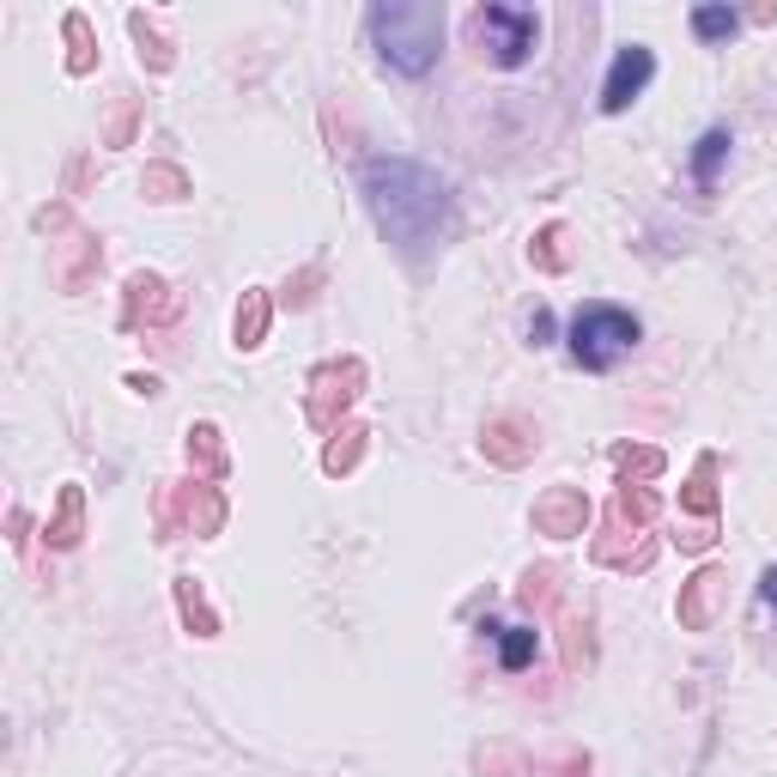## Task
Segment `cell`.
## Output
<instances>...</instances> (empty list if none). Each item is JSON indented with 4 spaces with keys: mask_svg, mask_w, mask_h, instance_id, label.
<instances>
[{
    "mask_svg": "<svg viewBox=\"0 0 777 777\" xmlns=\"http://www.w3.org/2000/svg\"><path fill=\"white\" fill-rule=\"evenodd\" d=\"M365 201L371 213H377L383 238L395 243L401 255H432L437 243L450 238V225H456V206H450V189L437 171H425V164L413 159H371L365 164Z\"/></svg>",
    "mask_w": 777,
    "mask_h": 777,
    "instance_id": "6da1fadb",
    "label": "cell"
},
{
    "mask_svg": "<svg viewBox=\"0 0 777 777\" xmlns=\"http://www.w3.org/2000/svg\"><path fill=\"white\" fill-rule=\"evenodd\" d=\"M365 24L377 56L407 80H420L444 49V7H432V0H383V7L365 12Z\"/></svg>",
    "mask_w": 777,
    "mask_h": 777,
    "instance_id": "7a4b0ae2",
    "label": "cell"
},
{
    "mask_svg": "<svg viewBox=\"0 0 777 777\" xmlns=\"http://www.w3.org/2000/svg\"><path fill=\"white\" fill-rule=\"evenodd\" d=\"M565 341H572V359L583 371H607L638 346V316L619 310V304H583L572 316V334H565Z\"/></svg>",
    "mask_w": 777,
    "mask_h": 777,
    "instance_id": "3957f363",
    "label": "cell"
},
{
    "mask_svg": "<svg viewBox=\"0 0 777 777\" xmlns=\"http://www.w3.org/2000/svg\"><path fill=\"white\" fill-rule=\"evenodd\" d=\"M468 31L481 43V56H492V68H523L541 43V19L528 7H481Z\"/></svg>",
    "mask_w": 777,
    "mask_h": 777,
    "instance_id": "277c9868",
    "label": "cell"
},
{
    "mask_svg": "<svg viewBox=\"0 0 777 777\" xmlns=\"http://www.w3.org/2000/svg\"><path fill=\"white\" fill-rule=\"evenodd\" d=\"M359 383H365V365H359V359H334V365H322L316 377H310V425L341 432V413L353 407Z\"/></svg>",
    "mask_w": 777,
    "mask_h": 777,
    "instance_id": "5b68a950",
    "label": "cell"
},
{
    "mask_svg": "<svg viewBox=\"0 0 777 777\" xmlns=\"http://www.w3.org/2000/svg\"><path fill=\"white\" fill-rule=\"evenodd\" d=\"M650 73H656V56H650L644 43H626V49L614 56V73H607V85H602V110L619 115L632 98L644 92V85H650Z\"/></svg>",
    "mask_w": 777,
    "mask_h": 777,
    "instance_id": "8992f818",
    "label": "cell"
},
{
    "mask_svg": "<svg viewBox=\"0 0 777 777\" xmlns=\"http://www.w3.org/2000/svg\"><path fill=\"white\" fill-rule=\"evenodd\" d=\"M583 523H589V498H583L577 486H553L547 498L535 504V528H541V535H553V541L583 535Z\"/></svg>",
    "mask_w": 777,
    "mask_h": 777,
    "instance_id": "52a82bcc",
    "label": "cell"
},
{
    "mask_svg": "<svg viewBox=\"0 0 777 777\" xmlns=\"http://www.w3.org/2000/svg\"><path fill=\"white\" fill-rule=\"evenodd\" d=\"M481 444H486L492 462H504V468H516V462L535 456V432H528V420H492Z\"/></svg>",
    "mask_w": 777,
    "mask_h": 777,
    "instance_id": "ba28073f",
    "label": "cell"
},
{
    "mask_svg": "<svg viewBox=\"0 0 777 777\" xmlns=\"http://www.w3.org/2000/svg\"><path fill=\"white\" fill-rule=\"evenodd\" d=\"M171 316H176V297L164 280H152V274L128 280V322H171Z\"/></svg>",
    "mask_w": 777,
    "mask_h": 777,
    "instance_id": "9c48e42d",
    "label": "cell"
},
{
    "mask_svg": "<svg viewBox=\"0 0 777 777\" xmlns=\"http://www.w3.org/2000/svg\"><path fill=\"white\" fill-rule=\"evenodd\" d=\"M717 595H723V572H698L693 583H686V595H680V626H693V632H705L710 619H717Z\"/></svg>",
    "mask_w": 777,
    "mask_h": 777,
    "instance_id": "30bf717a",
    "label": "cell"
},
{
    "mask_svg": "<svg viewBox=\"0 0 777 777\" xmlns=\"http://www.w3.org/2000/svg\"><path fill=\"white\" fill-rule=\"evenodd\" d=\"M80 511H85L80 486H68L56 504V523H49V547H80Z\"/></svg>",
    "mask_w": 777,
    "mask_h": 777,
    "instance_id": "8fae6325",
    "label": "cell"
},
{
    "mask_svg": "<svg viewBox=\"0 0 777 777\" xmlns=\"http://www.w3.org/2000/svg\"><path fill=\"white\" fill-rule=\"evenodd\" d=\"M365 425H341L334 432V444H329V456H322V468L329 474H346V468H359V456H365Z\"/></svg>",
    "mask_w": 777,
    "mask_h": 777,
    "instance_id": "7c38bea8",
    "label": "cell"
},
{
    "mask_svg": "<svg viewBox=\"0 0 777 777\" xmlns=\"http://www.w3.org/2000/svg\"><path fill=\"white\" fill-rule=\"evenodd\" d=\"M189 462L201 474H225V444H219V425H194V432H189Z\"/></svg>",
    "mask_w": 777,
    "mask_h": 777,
    "instance_id": "4fadbf2b",
    "label": "cell"
},
{
    "mask_svg": "<svg viewBox=\"0 0 777 777\" xmlns=\"http://www.w3.org/2000/svg\"><path fill=\"white\" fill-rule=\"evenodd\" d=\"M693 31L705 37V43H729V37L741 31V12H735V7H698L693 12Z\"/></svg>",
    "mask_w": 777,
    "mask_h": 777,
    "instance_id": "5bb4252c",
    "label": "cell"
},
{
    "mask_svg": "<svg viewBox=\"0 0 777 777\" xmlns=\"http://www.w3.org/2000/svg\"><path fill=\"white\" fill-rule=\"evenodd\" d=\"M225 523V504H219L213 486H189V528L194 535H213V528Z\"/></svg>",
    "mask_w": 777,
    "mask_h": 777,
    "instance_id": "9a60e30c",
    "label": "cell"
},
{
    "mask_svg": "<svg viewBox=\"0 0 777 777\" xmlns=\"http://www.w3.org/2000/svg\"><path fill=\"white\" fill-rule=\"evenodd\" d=\"M710 474H717V462L705 456V462L693 468V481H686V492H680V498H686V511H698L705 523L717 516V486H710Z\"/></svg>",
    "mask_w": 777,
    "mask_h": 777,
    "instance_id": "2e32d148",
    "label": "cell"
},
{
    "mask_svg": "<svg viewBox=\"0 0 777 777\" xmlns=\"http://www.w3.org/2000/svg\"><path fill=\"white\" fill-rule=\"evenodd\" d=\"M262 334H268V297L262 292H243V304H238V346H262Z\"/></svg>",
    "mask_w": 777,
    "mask_h": 777,
    "instance_id": "e0dca14e",
    "label": "cell"
},
{
    "mask_svg": "<svg viewBox=\"0 0 777 777\" xmlns=\"http://www.w3.org/2000/svg\"><path fill=\"white\" fill-rule=\"evenodd\" d=\"M723 159H729V128H710V134L698 140V152H693V176L710 189V176H717Z\"/></svg>",
    "mask_w": 777,
    "mask_h": 777,
    "instance_id": "ac0fdd59",
    "label": "cell"
},
{
    "mask_svg": "<svg viewBox=\"0 0 777 777\" xmlns=\"http://www.w3.org/2000/svg\"><path fill=\"white\" fill-rule=\"evenodd\" d=\"M128 31H134L140 56L152 61V73H164V68H171V43H164V37L152 31V19H147V12H134V19H128Z\"/></svg>",
    "mask_w": 777,
    "mask_h": 777,
    "instance_id": "d6986e66",
    "label": "cell"
},
{
    "mask_svg": "<svg viewBox=\"0 0 777 777\" xmlns=\"http://www.w3.org/2000/svg\"><path fill=\"white\" fill-rule=\"evenodd\" d=\"M498 663L511 668V675H516V668H528V663H535V626H504Z\"/></svg>",
    "mask_w": 777,
    "mask_h": 777,
    "instance_id": "ffe728a7",
    "label": "cell"
},
{
    "mask_svg": "<svg viewBox=\"0 0 777 777\" xmlns=\"http://www.w3.org/2000/svg\"><path fill=\"white\" fill-rule=\"evenodd\" d=\"M614 516H619V523H626V516H632V523H650V516H656V492L650 486H619V498H614Z\"/></svg>",
    "mask_w": 777,
    "mask_h": 777,
    "instance_id": "44dd1931",
    "label": "cell"
},
{
    "mask_svg": "<svg viewBox=\"0 0 777 777\" xmlns=\"http://www.w3.org/2000/svg\"><path fill=\"white\" fill-rule=\"evenodd\" d=\"M68 73H92V24H85V12H68Z\"/></svg>",
    "mask_w": 777,
    "mask_h": 777,
    "instance_id": "7402d4cb",
    "label": "cell"
},
{
    "mask_svg": "<svg viewBox=\"0 0 777 777\" xmlns=\"http://www.w3.org/2000/svg\"><path fill=\"white\" fill-rule=\"evenodd\" d=\"M176 602H183V619H189V626L194 632H201V638H213V632H219V619L213 614H206V602H201V589H194V583L183 577V583H176Z\"/></svg>",
    "mask_w": 777,
    "mask_h": 777,
    "instance_id": "603a6c76",
    "label": "cell"
},
{
    "mask_svg": "<svg viewBox=\"0 0 777 777\" xmlns=\"http://www.w3.org/2000/svg\"><path fill=\"white\" fill-rule=\"evenodd\" d=\"M565 238H572V231H565V225H547V231H541V243H535V262L559 274V268L572 262V250H565Z\"/></svg>",
    "mask_w": 777,
    "mask_h": 777,
    "instance_id": "cb8c5ba5",
    "label": "cell"
},
{
    "mask_svg": "<svg viewBox=\"0 0 777 777\" xmlns=\"http://www.w3.org/2000/svg\"><path fill=\"white\" fill-rule=\"evenodd\" d=\"M481 771H486V777H528V759L511 754V747H486V754H481Z\"/></svg>",
    "mask_w": 777,
    "mask_h": 777,
    "instance_id": "d4e9b609",
    "label": "cell"
},
{
    "mask_svg": "<svg viewBox=\"0 0 777 777\" xmlns=\"http://www.w3.org/2000/svg\"><path fill=\"white\" fill-rule=\"evenodd\" d=\"M147 194H152V201H176V194H183V171L152 164V171H147Z\"/></svg>",
    "mask_w": 777,
    "mask_h": 777,
    "instance_id": "484cf974",
    "label": "cell"
},
{
    "mask_svg": "<svg viewBox=\"0 0 777 777\" xmlns=\"http://www.w3.org/2000/svg\"><path fill=\"white\" fill-rule=\"evenodd\" d=\"M626 474H663V450H619Z\"/></svg>",
    "mask_w": 777,
    "mask_h": 777,
    "instance_id": "4316f807",
    "label": "cell"
},
{
    "mask_svg": "<svg viewBox=\"0 0 777 777\" xmlns=\"http://www.w3.org/2000/svg\"><path fill=\"white\" fill-rule=\"evenodd\" d=\"M523 602H528V607L553 602V572H547V565H541V572H528V577H523Z\"/></svg>",
    "mask_w": 777,
    "mask_h": 777,
    "instance_id": "83f0119b",
    "label": "cell"
},
{
    "mask_svg": "<svg viewBox=\"0 0 777 777\" xmlns=\"http://www.w3.org/2000/svg\"><path fill=\"white\" fill-rule=\"evenodd\" d=\"M675 541H680V547H686V553H705V547H710V541H717V528H710V523H693V528H680V535H675Z\"/></svg>",
    "mask_w": 777,
    "mask_h": 777,
    "instance_id": "f1b7e54d",
    "label": "cell"
},
{
    "mask_svg": "<svg viewBox=\"0 0 777 777\" xmlns=\"http://www.w3.org/2000/svg\"><path fill=\"white\" fill-rule=\"evenodd\" d=\"M128 134H134V103H122V110H115V122H110V147H122Z\"/></svg>",
    "mask_w": 777,
    "mask_h": 777,
    "instance_id": "f546056e",
    "label": "cell"
},
{
    "mask_svg": "<svg viewBox=\"0 0 777 777\" xmlns=\"http://www.w3.org/2000/svg\"><path fill=\"white\" fill-rule=\"evenodd\" d=\"M547 334H553V316H547V310H535V322H528V341L547 346Z\"/></svg>",
    "mask_w": 777,
    "mask_h": 777,
    "instance_id": "4dcf8cb0",
    "label": "cell"
},
{
    "mask_svg": "<svg viewBox=\"0 0 777 777\" xmlns=\"http://www.w3.org/2000/svg\"><path fill=\"white\" fill-rule=\"evenodd\" d=\"M759 595H766V602L777 607V565H771V572H766V577H759Z\"/></svg>",
    "mask_w": 777,
    "mask_h": 777,
    "instance_id": "1f68e13d",
    "label": "cell"
}]
</instances>
